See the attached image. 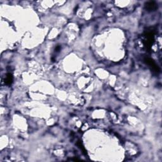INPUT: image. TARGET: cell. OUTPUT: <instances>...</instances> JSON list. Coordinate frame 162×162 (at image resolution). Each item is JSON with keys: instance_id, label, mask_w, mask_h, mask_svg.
<instances>
[{"instance_id": "obj_1", "label": "cell", "mask_w": 162, "mask_h": 162, "mask_svg": "<svg viewBox=\"0 0 162 162\" xmlns=\"http://www.w3.org/2000/svg\"><path fill=\"white\" fill-rule=\"evenodd\" d=\"M144 62H146V64H148L152 70H153L154 72H155L156 73H159L160 69L158 65L156 64V63L153 61L152 59L149 58H144Z\"/></svg>"}, {"instance_id": "obj_2", "label": "cell", "mask_w": 162, "mask_h": 162, "mask_svg": "<svg viewBox=\"0 0 162 162\" xmlns=\"http://www.w3.org/2000/svg\"><path fill=\"white\" fill-rule=\"evenodd\" d=\"M145 8L148 11H155L158 8V4L155 1H148L145 4Z\"/></svg>"}, {"instance_id": "obj_3", "label": "cell", "mask_w": 162, "mask_h": 162, "mask_svg": "<svg viewBox=\"0 0 162 162\" xmlns=\"http://www.w3.org/2000/svg\"><path fill=\"white\" fill-rule=\"evenodd\" d=\"M13 82V76L11 74H8L5 79V82L6 85H11Z\"/></svg>"}]
</instances>
